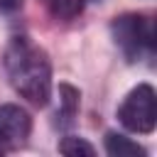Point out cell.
<instances>
[{
	"label": "cell",
	"instance_id": "obj_6",
	"mask_svg": "<svg viewBox=\"0 0 157 157\" xmlns=\"http://www.w3.org/2000/svg\"><path fill=\"white\" fill-rule=\"evenodd\" d=\"M52 17L56 20H74L81 15L86 0H42Z\"/></svg>",
	"mask_w": 157,
	"mask_h": 157
},
{
	"label": "cell",
	"instance_id": "obj_5",
	"mask_svg": "<svg viewBox=\"0 0 157 157\" xmlns=\"http://www.w3.org/2000/svg\"><path fill=\"white\" fill-rule=\"evenodd\" d=\"M105 152L110 157H145L147 150L120 132H105Z\"/></svg>",
	"mask_w": 157,
	"mask_h": 157
},
{
	"label": "cell",
	"instance_id": "obj_3",
	"mask_svg": "<svg viewBox=\"0 0 157 157\" xmlns=\"http://www.w3.org/2000/svg\"><path fill=\"white\" fill-rule=\"evenodd\" d=\"M113 39L128 61H137L145 49L152 47V27L142 15L128 12L110 22Z\"/></svg>",
	"mask_w": 157,
	"mask_h": 157
},
{
	"label": "cell",
	"instance_id": "obj_1",
	"mask_svg": "<svg viewBox=\"0 0 157 157\" xmlns=\"http://www.w3.org/2000/svg\"><path fill=\"white\" fill-rule=\"evenodd\" d=\"M5 71L12 88L42 108L52 98V61L42 47L29 42L27 37H12L5 52Z\"/></svg>",
	"mask_w": 157,
	"mask_h": 157
},
{
	"label": "cell",
	"instance_id": "obj_7",
	"mask_svg": "<svg viewBox=\"0 0 157 157\" xmlns=\"http://www.w3.org/2000/svg\"><path fill=\"white\" fill-rule=\"evenodd\" d=\"M78 91L74 88V86H69V83H61L59 86V105H61V110L56 113V115H61V118H66L69 123L74 120V115H76V110H78Z\"/></svg>",
	"mask_w": 157,
	"mask_h": 157
},
{
	"label": "cell",
	"instance_id": "obj_9",
	"mask_svg": "<svg viewBox=\"0 0 157 157\" xmlns=\"http://www.w3.org/2000/svg\"><path fill=\"white\" fill-rule=\"evenodd\" d=\"M22 5V0H0V12H12Z\"/></svg>",
	"mask_w": 157,
	"mask_h": 157
},
{
	"label": "cell",
	"instance_id": "obj_8",
	"mask_svg": "<svg viewBox=\"0 0 157 157\" xmlns=\"http://www.w3.org/2000/svg\"><path fill=\"white\" fill-rule=\"evenodd\" d=\"M59 152L66 157H93L96 155L91 142H86L83 137H74V135H69L59 142Z\"/></svg>",
	"mask_w": 157,
	"mask_h": 157
},
{
	"label": "cell",
	"instance_id": "obj_2",
	"mask_svg": "<svg viewBox=\"0 0 157 157\" xmlns=\"http://www.w3.org/2000/svg\"><path fill=\"white\" fill-rule=\"evenodd\" d=\"M118 120L125 130L150 135L157 125V96L150 83L135 86L118 108Z\"/></svg>",
	"mask_w": 157,
	"mask_h": 157
},
{
	"label": "cell",
	"instance_id": "obj_4",
	"mask_svg": "<svg viewBox=\"0 0 157 157\" xmlns=\"http://www.w3.org/2000/svg\"><path fill=\"white\" fill-rule=\"evenodd\" d=\"M32 132V118L25 108L5 103L0 105V142L22 145Z\"/></svg>",
	"mask_w": 157,
	"mask_h": 157
},
{
	"label": "cell",
	"instance_id": "obj_10",
	"mask_svg": "<svg viewBox=\"0 0 157 157\" xmlns=\"http://www.w3.org/2000/svg\"><path fill=\"white\" fill-rule=\"evenodd\" d=\"M96 2H98V0H96Z\"/></svg>",
	"mask_w": 157,
	"mask_h": 157
}]
</instances>
